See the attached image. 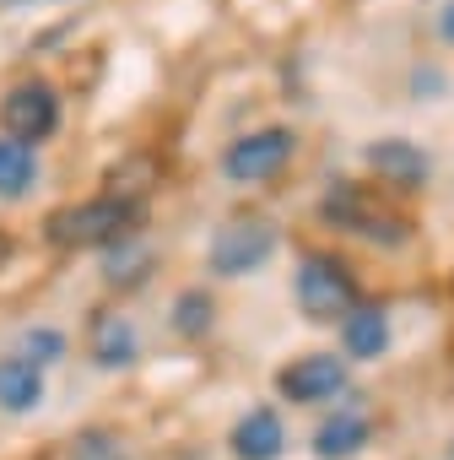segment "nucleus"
Masks as SVG:
<instances>
[{
  "instance_id": "f257e3e1",
  "label": "nucleus",
  "mask_w": 454,
  "mask_h": 460,
  "mask_svg": "<svg viewBox=\"0 0 454 460\" xmlns=\"http://www.w3.org/2000/svg\"><path fill=\"white\" fill-rule=\"evenodd\" d=\"M130 222H135L130 200L98 195V200H82V206H65V211L44 217V239L55 250H98V244H114Z\"/></svg>"
},
{
  "instance_id": "f03ea898",
  "label": "nucleus",
  "mask_w": 454,
  "mask_h": 460,
  "mask_svg": "<svg viewBox=\"0 0 454 460\" xmlns=\"http://www.w3.org/2000/svg\"><path fill=\"white\" fill-rule=\"evenodd\" d=\"M298 309L309 320H341V314H352L357 309V277L341 261H330V255L303 261L298 266Z\"/></svg>"
},
{
  "instance_id": "7ed1b4c3",
  "label": "nucleus",
  "mask_w": 454,
  "mask_h": 460,
  "mask_svg": "<svg viewBox=\"0 0 454 460\" xmlns=\"http://www.w3.org/2000/svg\"><path fill=\"white\" fill-rule=\"evenodd\" d=\"M271 250H276V227L266 217H233L211 234V271L216 277H244V271L266 266Z\"/></svg>"
},
{
  "instance_id": "20e7f679",
  "label": "nucleus",
  "mask_w": 454,
  "mask_h": 460,
  "mask_svg": "<svg viewBox=\"0 0 454 460\" xmlns=\"http://www.w3.org/2000/svg\"><path fill=\"white\" fill-rule=\"evenodd\" d=\"M0 119H6V136H17V141H49L55 130H60V98H55V87H44V82H22V87H12L6 93V103H0Z\"/></svg>"
},
{
  "instance_id": "39448f33",
  "label": "nucleus",
  "mask_w": 454,
  "mask_h": 460,
  "mask_svg": "<svg viewBox=\"0 0 454 460\" xmlns=\"http://www.w3.org/2000/svg\"><path fill=\"white\" fill-rule=\"evenodd\" d=\"M276 385H282V395L298 401V406H309V401H330V395L346 390V363L330 358V352H303V358H292V363L276 374Z\"/></svg>"
},
{
  "instance_id": "423d86ee",
  "label": "nucleus",
  "mask_w": 454,
  "mask_h": 460,
  "mask_svg": "<svg viewBox=\"0 0 454 460\" xmlns=\"http://www.w3.org/2000/svg\"><path fill=\"white\" fill-rule=\"evenodd\" d=\"M287 157H292V136L287 130H255V136H244V141L227 146L222 173L239 179V184H255V179H271Z\"/></svg>"
},
{
  "instance_id": "0eeeda50",
  "label": "nucleus",
  "mask_w": 454,
  "mask_h": 460,
  "mask_svg": "<svg viewBox=\"0 0 454 460\" xmlns=\"http://www.w3.org/2000/svg\"><path fill=\"white\" fill-rule=\"evenodd\" d=\"M384 206L368 195V190H357V184H341V190H330V200H325V217L336 222V227H346V234H362V239H400L406 227L395 222V217H379Z\"/></svg>"
},
{
  "instance_id": "6e6552de",
  "label": "nucleus",
  "mask_w": 454,
  "mask_h": 460,
  "mask_svg": "<svg viewBox=\"0 0 454 460\" xmlns=\"http://www.w3.org/2000/svg\"><path fill=\"white\" fill-rule=\"evenodd\" d=\"M282 417L276 411H266V406H255V411H244V422L233 428V455L239 460H276L282 455Z\"/></svg>"
},
{
  "instance_id": "1a4fd4ad",
  "label": "nucleus",
  "mask_w": 454,
  "mask_h": 460,
  "mask_svg": "<svg viewBox=\"0 0 454 460\" xmlns=\"http://www.w3.org/2000/svg\"><path fill=\"white\" fill-rule=\"evenodd\" d=\"M135 352H141V341H135V325L125 314H103L92 325V358L103 368H125V363H135Z\"/></svg>"
},
{
  "instance_id": "9d476101",
  "label": "nucleus",
  "mask_w": 454,
  "mask_h": 460,
  "mask_svg": "<svg viewBox=\"0 0 454 460\" xmlns=\"http://www.w3.org/2000/svg\"><path fill=\"white\" fill-rule=\"evenodd\" d=\"M389 347V314L379 304H357L346 314V352L352 358H379Z\"/></svg>"
},
{
  "instance_id": "9b49d317",
  "label": "nucleus",
  "mask_w": 454,
  "mask_h": 460,
  "mask_svg": "<svg viewBox=\"0 0 454 460\" xmlns=\"http://www.w3.org/2000/svg\"><path fill=\"white\" fill-rule=\"evenodd\" d=\"M33 179H39V157H33V146L17 141V136H0V200L28 195Z\"/></svg>"
},
{
  "instance_id": "f8f14e48",
  "label": "nucleus",
  "mask_w": 454,
  "mask_h": 460,
  "mask_svg": "<svg viewBox=\"0 0 454 460\" xmlns=\"http://www.w3.org/2000/svg\"><path fill=\"white\" fill-rule=\"evenodd\" d=\"M44 401V374L28 368L22 358H0V406L6 411H33Z\"/></svg>"
},
{
  "instance_id": "ddd939ff",
  "label": "nucleus",
  "mask_w": 454,
  "mask_h": 460,
  "mask_svg": "<svg viewBox=\"0 0 454 460\" xmlns=\"http://www.w3.org/2000/svg\"><path fill=\"white\" fill-rule=\"evenodd\" d=\"M362 444H368V422L362 417H330V422L314 428V455H325V460H346Z\"/></svg>"
},
{
  "instance_id": "4468645a",
  "label": "nucleus",
  "mask_w": 454,
  "mask_h": 460,
  "mask_svg": "<svg viewBox=\"0 0 454 460\" xmlns=\"http://www.w3.org/2000/svg\"><path fill=\"white\" fill-rule=\"evenodd\" d=\"M373 168H384V173L400 179V184H422V179H427V157H422L416 146H406V141H379V146H373Z\"/></svg>"
},
{
  "instance_id": "2eb2a0df",
  "label": "nucleus",
  "mask_w": 454,
  "mask_h": 460,
  "mask_svg": "<svg viewBox=\"0 0 454 460\" xmlns=\"http://www.w3.org/2000/svg\"><path fill=\"white\" fill-rule=\"evenodd\" d=\"M60 352H65V336H60V331H28L12 358H22L28 368H44V363H55Z\"/></svg>"
},
{
  "instance_id": "dca6fc26",
  "label": "nucleus",
  "mask_w": 454,
  "mask_h": 460,
  "mask_svg": "<svg viewBox=\"0 0 454 460\" xmlns=\"http://www.w3.org/2000/svg\"><path fill=\"white\" fill-rule=\"evenodd\" d=\"M71 460H130V449H125L109 428H92V433H82V438H76Z\"/></svg>"
},
{
  "instance_id": "f3484780",
  "label": "nucleus",
  "mask_w": 454,
  "mask_h": 460,
  "mask_svg": "<svg viewBox=\"0 0 454 460\" xmlns=\"http://www.w3.org/2000/svg\"><path fill=\"white\" fill-rule=\"evenodd\" d=\"M173 325H179L184 336H200V331L211 325V298H205V293H184V298L173 304Z\"/></svg>"
},
{
  "instance_id": "a211bd4d",
  "label": "nucleus",
  "mask_w": 454,
  "mask_h": 460,
  "mask_svg": "<svg viewBox=\"0 0 454 460\" xmlns=\"http://www.w3.org/2000/svg\"><path fill=\"white\" fill-rule=\"evenodd\" d=\"M141 271H146V261H141L135 250H114V255H109V277H114V282H130V277H141Z\"/></svg>"
},
{
  "instance_id": "6ab92c4d",
  "label": "nucleus",
  "mask_w": 454,
  "mask_h": 460,
  "mask_svg": "<svg viewBox=\"0 0 454 460\" xmlns=\"http://www.w3.org/2000/svg\"><path fill=\"white\" fill-rule=\"evenodd\" d=\"M12 250H17V244H12V234H0V271H6V261H12Z\"/></svg>"
},
{
  "instance_id": "aec40b11",
  "label": "nucleus",
  "mask_w": 454,
  "mask_h": 460,
  "mask_svg": "<svg viewBox=\"0 0 454 460\" xmlns=\"http://www.w3.org/2000/svg\"><path fill=\"white\" fill-rule=\"evenodd\" d=\"M443 33H449V39H454V6H449V12H443Z\"/></svg>"
},
{
  "instance_id": "412c9836",
  "label": "nucleus",
  "mask_w": 454,
  "mask_h": 460,
  "mask_svg": "<svg viewBox=\"0 0 454 460\" xmlns=\"http://www.w3.org/2000/svg\"><path fill=\"white\" fill-rule=\"evenodd\" d=\"M0 6H44V0H0Z\"/></svg>"
}]
</instances>
